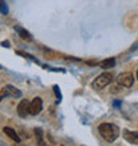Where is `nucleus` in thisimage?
<instances>
[{"mask_svg": "<svg viewBox=\"0 0 138 146\" xmlns=\"http://www.w3.org/2000/svg\"><path fill=\"white\" fill-rule=\"evenodd\" d=\"M98 133L106 142H113L118 138L119 127L114 123H101L98 126Z\"/></svg>", "mask_w": 138, "mask_h": 146, "instance_id": "1", "label": "nucleus"}, {"mask_svg": "<svg viewBox=\"0 0 138 146\" xmlns=\"http://www.w3.org/2000/svg\"><path fill=\"white\" fill-rule=\"evenodd\" d=\"M111 81H113L111 73H102V74H100L98 77H96V80L93 81L92 86L94 89H102V88H105V86H107Z\"/></svg>", "mask_w": 138, "mask_h": 146, "instance_id": "2", "label": "nucleus"}, {"mask_svg": "<svg viewBox=\"0 0 138 146\" xmlns=\"http://www.w3.org/2000/svg\"><path fill=\"white\" fill-rule=\"evenodd\" d=\"M117 81H118L119 85H122L125 88H130V86H133V84H134V76L129 72L121 73V74L117 77Z\"/></svg>", "mask_w": 138, "mask_h": 146, "instance_id": "3", "label": "nucleus"}, {"mask_svg": "<svg viewBox=\"0 0 138 146\" xmlns=\"http://www.w3.org/2000/svg\"><path fill=\"white\" fill-rule=\"evenodd\" d=\"M42 109V101L40 97H36L32 100V102L29 104V114L32 115H37Z\"/></svg>", "mask_w": 138, "mask_h": 146, "instance_id": "4", "label": "nucleus"}, {"mask_svg": "<svg viewBox=\"0 0 138 146\" xmlns=\"http://www.w3.org/2000/svg\"><path fill=\"white\" fill-rule=\"evenodd\" d=\"M122 135H123V138H125V141H127L129 143L138 145V131H133V130L123 129Z\"/></svg>", "mask_w": 138, "mask_h": 146, "instance_id": "5", "label": "nucleus"}, {"mask_svg": "<svg viewBox=\"0 0 138 146\" xmlns=\"http://www.w3.org/2000/svg\"><path fill=\"white\" fill-rule=\"evenodd\" d=\"M17 114L21 117V118H25L28 114H29V102L27 100H21L20 104L17 105Z\"/></svg>", "mask_w": 138, "mask_h": 146, "instance_id": "6", "label": "nucleus"}, {"mask_svg": "<svg viewBox=\"0 0 138 146\" xmlns=\"http://www.w3.org/2000/svg\"><path fill=\"white\" fill-rule=\"evenodd\" d=\"M4 92H5V94H8V96H11V97L21 96V92L17 90V89H16L15 86H12V85H5V86H4Z\"/></svg>", "mask_w": 138, "mask_h": 146, "instance_id": "7", "label": "nucleus"}, {"mask_svg": "<svg viewBox=\"0 0 138 146\" xmlns=\"http://www.w3.org/2000/svg\"><path fill=\"white\" fill-rule=\"evenodd\" d=\"M3 131H4V133H5V134H7V135H8V137H9V138H11V139H13L15 142H17V143L20 142V137H19V135H17V133H16V131L13 130L12 127H8V126H5V127H3Z\"/></svg>", "mask_w": 138, "mask_h": 146, "instance_id": "8", "label": "nucleus"}, {"mask_svg": "<svg viewBox=\"0 0 138 146\" xmlns=\"http://www.w3.org/2000/svg\"><path fill=\"white\" fill-rule=\"evenodd\" d=\"M115 64V60L114 58H105L102 61L100 62V66L104 68V69H109V68H113Z\"/></svg>", "mask_w": 138, "mask_h": 146, "instance_id": "9", "label": "nucleus"}, {"mask_svg": "<svg viewBox=\"0 0 138 146\" xmlns=\"http://www.w3.org/2000/svg\"><path fill=\"white\" fill-rule=\"evenodd\" d=\"M15 29L19 32V35H20V37H21V38H24V40H28V41H31V40H32V36L29 35V33H28L25 29H23L21 27H15Z\"/></svg>", "mask_w": 138, "mask_h": 146, "instance_id": "10", "label": "nucleus"}, {"mask_svg": "<svg viewBox=\"0 0 138 146\" xmlns=\"http://www.w3.org/2000/svg\"><path fill=\"white\" fill-rule=\"evenodd\" d=\"M34 134H36V138H37L38 145H41V146L45 145L44 138H42V130H41V129H34Z\"/></svg>", "mask_w": 138, "mask_h": 146, "instance_id": "11", "label": "nucleus"}, {"mask_svg": "<svg viewBox=\"0 0 138 146\" xmlns=\"http://www.w3.org/2000/svg\"><path fill=\"white\" fill-rule=\"evenodd\" d=\"M0 1H1V4H0V9H1V13H3V15H7L8 13V8H7V5H5V1H4V0H0Z\"/></svg>", "mask_w": 138, "mask_h": 146, "instance_id": "12", "label": "nucleus"}, {"mask_svg": "<svg viewBox=\"0 0 138 146\" xmlns=\"http://www.w3.org/2000/svg\"><path fill=\"white\" fill-rule=\"evenodd\" d=\"M53 89H54V92H56V94H57V100H58V102H60V100H61V94H60V90H58V86H53Z\"/></svg>", "mask_w": 138, "mask_h": 146, "instance_id": "13", "label": "nucleus"}, {"mask_svg": "<svg viewBox=\"0 0 138 146\" xmlns=\"http://www.w3.org/2000/svg\"><path fill=\"white\" fill-rule=\"evenodd\" d=\"M1 45H3V46H7V48H8V46H9V42H8V41H3V42H1Z\"/></svg>", "mask_w": 138, "mask_h": 146, "instance_id": "14", "label": "nucleus"}, {"mask_svg": "<svg viewBox=\"0 0 138 146\" xmlns=\"http://www.w3.org/2000/svg\"><path fill=\"white\" fill-rule=\"evenodd\" d=\"M137 80H138V70H137Z\"/></svg>", "mask_w": 138, "mask_h": 146, "instance_id": "15", "label": "nucleus"}]
</instances>
